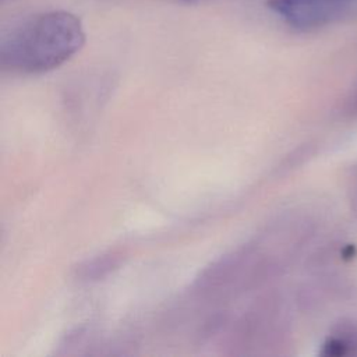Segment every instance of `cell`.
Instances as JSON below:
<instances>
[{"instance_id":"277c9868","label":"cell","mask_w":357,"mask_h":357,"mask_svg":"<svg viewBox=\"0 0 357 357\" xmlns=\"http://www.w3.org/2000/svg\"><path fill=\"white\" fill-rule=\"evenodd\" d=\"M180 1H187V3H191V1H195V0H180Z\"/></svg>"},{"instance_id":"7a4b0ae2","label":"cell","mask_w":357,"mask_h":357,"mask_svg":"<svg viewBox=\"0 0 357 357\" xmlns=\"http://www.w3.org/2000/svg\"><path fill=\"white\" fill-rule=\"evenodd\" d=\"M268 4L282 20L298 29L357 18V0H269Z\"/></svg>"},{"instance_id":"6da1fadb","label":"cell","mask_w":357,"mask_h":357,"mask_svg":"<svg viewBox=\"0 0 357 357\" xmlns=\"http://www.w3.org/2000/svg\"><path fill=\"white\" fill-rule=\"evenodd\" d=\"M79 18L64 10L36 14L0 39V63L10 71L39 74L57 68L84 46Z\"/></svg>"},{"instance_id":"3957f363","label":"cell","mask_w":357,"mask_h":357,"mask_svg":"<svg viewBox=\"0 0 357 357\" xmlns=\"http://www.w3.org/2000/svg\"><path fill=\"white\" fill-rule=\"evenodd\" d=\"M349 351H350V344L343 339H331L324 346V354L331 357H340L347 354Z\"/></svg>"}]
</instances>
